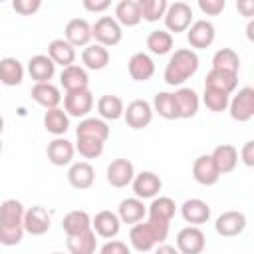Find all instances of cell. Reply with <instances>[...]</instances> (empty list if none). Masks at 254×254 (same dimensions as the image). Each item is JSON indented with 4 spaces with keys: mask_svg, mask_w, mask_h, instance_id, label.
Listing matches in <instances>:
<instances>
[{
    "mask_svg": "<svg viewBox=\"0 0 254 254\" xmlns=\"http://www.w3.org/2000/svg\"><path fill=\"white\" fill-rule=\"evenodd\" d=\"M228 101H230V95L220 91V89H214V87H204V93H202V103L206 105L208 111L212 113H220L224 109H228Z\"/></svg>",
    "mask_w": 254,
    "mask_h": 254,
    "instance_id": "42",
    "label": "cell"
},
{
    "mask_svg": "<svg viewBox=\"0 0 254 254\" xmlns=\"http://www.w3.org/2000/svg\"><path fill=\"white\" fill-rule=\"evenodd\" d=\"M216 169L220 175H226V173H232L238 165V149L230 143H222L218 147H214V151L210 153Z\"/></svg>",
    "mask_w": 254,
    "mask_h": 254,
    "instance_id": "26",
    "label": "cell"
},
{
    "mask_svg": "<svg viewBox=\"0 0 254 254\" xmlns=\"http://www.w3.org/2000/svg\"><path fill=\"white\" fill-rule=\"evenodd\" d=\"M24 238V226H2L0 224V244L16 246Z\"/></svg>",
    "mask_w": 254,
    "mask_h": 254,
    "instance_id": "45",
    "label": "cell"
},
{
    "mask_svg": "<svg viewBox=\"0 0 254 254\" xmlns=\"http://www.w3.org/2000/svg\"><path fill=\"white\" fill-rule=\"evenodd\" d=\"M123 111H125L123 99L117 95L105 93L97 99V113H99V119L103 121H117L123 117Z\"/></svg>",
    "mask_w": 254,
    "mask_h": 254,
    "instance_id": "30",
    "label": "cell"
},
{
    "mask_svg": "<svg viewBox=\"0 0 254 254\" xmlns=\"http://www.w3.org/2000/svg\"><path fill=\"white\" fill-rule=\"evenodd\" d=\"M212 69L238 73V69H240V56L232 48H220V50H216V54L212 56Z\"/></svg>",
    "mask_w": 254,
    "mask_h": 254,
    "instance_id": "40",
    "label": "cell"
},
{
    "mask_svg": "<svg viewBox=\"0 0 254 254\" xmlns=\"http://www.w3.org/2000/svg\"><path fill=\"white\" fill-rule=\"evenodd\" d=\"M131 187H133V192L137 198L145 200V198H155L159 194V190L163 189V181L157 173L153 171H143L139 175L133 177L131 181Z\"/></svg>",
    "mask_w": 254,
    "mask_h": 254,
    "instance_id": "11",
    "label": "cell"
},
{
    "mask_svg": "<svg viewBox=\"0 0 254 254\" xmlns=\"http://www.w3.org/2000/svg\"><path fill=\"white\" fill-rule=\"evenodd\" d=\"M119 228H121V220H119L117 212H113V210H99L91 218V230L95 232V236L111 240L119 234Z\"/></svg>",
    "mask_w": 254,
    "mask_h": 254,
    "instance_id": "19",
    "label": "cell"
},
{
    "mask_svg": "<svg viewBox=\"0 0 254 254\" xmlns=\"http://www.w3.org/2000/svg\"><path fill=\"white\" fill-rule=\"evenodd\" d=\"M175 101H177V111H179V119H192L198 113V93L192 87H179L175 93Z\"/></svg>",
    "mask_w": 254,
    "mask_h": 254,
    "instance_id": "22",
    "label": "cell"
},
{
    "mask_svg": "<svg viewBox=\"0 0 254 254\" xmlns=\"http://www.w3.org/2000/svg\"><path fill=\"white\" fill-rule=\"evenodd\" d=\"M127 71L135 81H149L155 75V62L149 54L137 52L127 62Z\"/></svg>",
    "mask_w": 254,
    "mask_h": 254,
    "instance_id": "21",
    "label": "cell"
},
{
    "mask_svg": "<svg viewBox=\"0 0 254 254\" xmlns=\"http://www.w3.org/2000/svg\"><path fill=\"white\" fill-rule=\"evenodd\" d=\"M192 179L202 187H212L218 183L220 173L210 155H198L192 161Z\"/></svg>",
    "mask_w": 254,
    "mask_h": 254,
    "instance_id": "14",
    "label": "cell"
},
{
    "mask_svg": "<svg viewBox=\"0 0 254 254\" xmlns=\"http://www.w3.org/2000/svg\"><path fill=\"white\" fill-rule=\"evenodd\" d=\"M177 212V204L171 196H155L147 208V216L153 222H163V224H171L173 216Z\"/></svg>",
    "mask_w": 254,
    "mask_h": 254,
    "instance_id": "25",
    "label": "cell"
},
{
    "mask_svg": "<svg viewBox=\"0 0 254 254\" xmlns=\"http://www.w3.org/2000/svg\"><path fill=\"white\" fill-rule=\"evenodd\" d=\"M50 224H52L50 222V212L44 206L36 204V206L26 208V212H24V232H28L32 236H42L50 230Z\"/></svg>",
    "mask_w": 254,
    "mask_h": 254,
    "instance_id": "16",
    "label": "cell"
},
{
    "mask_svg": "<svg viewBox=\"0 0 254 254\" xmlns=\"http://www.w3.org/2000/svg\"><path fill=\"white\" fill-rule=\"evenodd\" d=\"M0 153H2V141H0Z\"/></svg>",
    "mask_w": 254,
    "mask_h": 254,
    "instance_id": "56",
    "label": "cell"
},
{
    "mask_svg": "<svg viewBox=\"0 0 254 254\" xmlns=\"http://www.w3.org/2000/svg\"><path fill=\"white\" fill-rule=\"evenodd\" d=\"M216 30L214 24L208 20H192V24L187 30V40L190 44V50H204L214 42Z\"/></svg>",
    "mask_w": 254,
    "mask_h": 254,
    "instance_id": "7",
    "label": "cell"
},
{
    "mask_svg": "<svg viewBox=\"0 0 254 254\" xmlns=\"http://www.w3.org/2000/svg\"><path fill=\"white\" fill-rule=\"evenodd\" d=\"M67 250L69 254H95L97 250V236L89 228L81 234L67 236Z\"/></svg>",
    "mask_w": 254,
    "mask_h": 254,
    "instance_id": "39",
    "label": "cell"
},
{
    "mask_svg": "<svg viewBox=\"0 0 254 254\" xmlns=\"http://www.w3.org/2000/svg\"><path fill=\"white\" fill-rule=\"evenodd\" d=\"M12 8H14V12H18L22 16H32L42 8V2L40 0H14Z\"/></svg>",
    "mask_w": 254,
    "mask_h": 254,
    "instance_id": "46",
    "label": "cell"
},
{
    "mask_svg": "<svg viewBox=\"0 0 254 254\" xmlns=\"http://www.w3.org/2000/svg\"><path fill=\"white\" fill-rule=\"evenodd\" d=\"M113 18L117 20V24L121 28L123 26H127V28L137 26L143 20L141 18V10H139V2L137 0H121V2H117Z\"/></svg>",
    "mask_w": 254,
    "mask_h": 254,
    "instance_id": "32",
    "label": "cell"
},
{
    "mask_svg": "<svg viewBox=\"0 0 254 254\" xmlns=\"http://www.w3.org/2000/svg\"><path fill=\"white\" fill-rule=\"evenodd\" d=\"M0 81L8 87L20 85L24 81V65L16 58H2L0 60Z\"/></svg>",
    "mask_w": 254,
    "mask_h": 254,
    "instance_id": "35",
    "label": "cell"
},
{
    "mask_svg": "<svg viewBox=\"0 0 254 254\" xmlns=\"http://www.w3.org/2000/svg\"><path fill=\"white\" fill-rule=\"evenodd\" d=\"M103 145L101 141L97 139H89V137H77L75 141V151L83 157V159H97L101 153H103Z\"/></svg>",
    "mask_w": 254,
    "mask_h": 254,
    "instance_id": "44",
    "label": "cell"
},
{
    "mask_svg": "<svg viewBox=\"0 0 254 254\" xmlns=\"http://www.w3.org/2000/svg\"><path fill=\"white\" fill-rule=\"evenodd\" d=\"M139 2V10H141V18L147 22H157L165 16L169 2L167 0H137Z\"/></svg>",
    "mask_w": 254,
    "mask_h": 254,
    "instance_id": "43",
    "label": "cell"
},
{
    "mask_svg": "<svg viewBox=\"0 0 254 254\" xmlns=\"http://www.w3.org/2000/svg\"><path fill=\"white\" fill-rule=\"evenodd\" d=\"M81 62L87 69L99 71V69L107 67V64H109V50L99 44H89L81 52Z\"/></svg>",
    "mask_w": 254,
    "mask_h": 254,
    "instance_id": "34",
    "label": "cell"
},
{
    "mask_svg": "<svg viewBox=\"0 0 254 254\" xmlns=\"http://www.w3.org/2000/svg\"><path fill=\"white\" fill-rule=\"evenodd\" d=\"M173 44H175V38L173 34H169L167 30H153L149 36H147V48L151 54L155 56H165L173 50Z\"/></svg>",
    "mask_w": 254,
    "mask_h": 254,
    "instance_id": "41",
    "label": "cell"
},
{
    "mask_svg": "<svg viewBox=\"0 0 254 254\" xmlns=\"http://www.w3.org/2000/svg\"><path fill=\"white\" fill-rule=\"evenodd\" d=\"M67 183L77 190L91 189L93 183H95V169L87 161L71 163L69 169H67Z\"/></svg>",
    "mask_w": 254,
    "mask_h": 254,
    "instance_id": "20",
    "label": "cell"
},
{
    "mask_svg": "<svg viewBox=\"0 0 254 254\" xmlns=\"http://www.w3.org/2000/svg\"><path fill=\"white\" fill-rule=\"evenodd\" d=\"M64 40L69 42L73 48H85L91 42V24L85 18H71L65 24Z\"/></svg>",
    "mask_w": 254,
    "mask_h": 254,
    "instance_id": "17",
    "label": "cell"
},
{
    "mask_svg": "<svg viewBox=\"0 0 254 254\" xmlns=\"http://www.w3.org/2000/svg\"><path fill=\"white\" fill-rule=\"evenodd\" d=\"M99 254H131V250H129V246L125 244V242H121V240H107L101 248H99Z\"/></svg>",
    "mask_w": 254,
    "mask_h": 254,
    "instance_id": "48",
    "label": "cell"
},
{
    "mask_svg": "<svg viewBox=\"0 0 254 254\" xmlns=\"http://www.w3.org/2000/svg\"><path fill=\"white\" fill-rule=\"evenodd\" d=\"M206 246V236L198 226H185L177 234V250L179 254H202Z\"/></svg>",
    "mask_w": 254,
    "mask_h": 254,
    "instance_id": "6",
    "label": "cell"
},
{
    "mask_svg": "<svg viewBox=\"0 0 254 254\" xmlns=\"http://www.w3.org/2000/svg\"><path fill=\"white\" fill-rule=\"evenodd\" d=\"M165 20V28L169 34H179V32H187L189 26L192 24V8L187 2H173L167 6V12L163 16Z\"/></svg>",
    "mask_w": 254,
    "mask_h": 254,
    "instance_id": "4",
    "label": "cell"
},
{
    "mask_svg": "<svg viewBox=\"0 0 254 254\" xmlns=\"http://www.w3.org/2000/svg\"><path fill=\"white\" fill-rule=\"evenodd\" d=\"M145 214H147V206H145L143 200L137 198V196L123 198V200L119 202V206H117V216H119V220L125 222V224H131V226L137 224V222H141V220L145 218Z\"/></svg>",
    "mask_w": 254,
    "mask_h": 254,
    "instance_id": "27",
    "label": "cell"
},
{
    "mask_svg": "<svg viewBox=\"0 0 254 254\" xmlns=\"http://www.w3.org/2000/svg\"><path fill=\"white\" fill-rule=\"evenodd\" d=\"M44 127L48 133L62 137L67 129H69V117L62 107H54V109H46L44 113Z\"/></svg>",
    "mask_w": 254,
    "mask_h": 254,
    "instance_id": "38",
    "label": "cell"
},
{
    "mask_svg": "<svg viewBox=\"0 0 254 254\" xmlns=\"http://www.w3.org/2000/svg\"><path fill=\"white\" fill-rule=\"evenodd\" d=\"M240 159L246 167H254V141H246L244 147L240 149Z\"/></svg>",
    "mask_w": 254,
    "mask_h": 254,
    "instance_id": "49",
    "label": "cell"
},
{
    "mask_svg": "<svg viewBox=\"0 0 254 254\" xmlns=\"http://www.w3.org/2000/svg\"><path fill=\"white\" fill-rule=\"evenodd\" d=\"M236 8L242 12V16H246V18H250V16H254V0H238L236 2Z\"/></svg>",
    "mask_w": 254,
    "mask_h": 254,
    "instance_id": "51",
    "label": "cell"
},
{
    "mask_svg": "<svg viewBox=\"0 0 254 254\" xmlns=\"http://www.w3.org/2000/svg\"><path fill=\"white\" fill-rule=\"evenodd\" d=\"M24 204L16 198H6L0 204V224L2 226H24Z\"/></svg>",
    "mask_w": 254,
    "mask_h": 254,
    "instance_id": "33",
    "label": "cell"
},
{
    "mask_svg": "<svg viewBox=\"0 0 254 254\" xmlns=\"http://www.w3.org/2000/svg\"><path fill=\"white\" fill-rule=\"evenodd\" d=\"M2 131H4V117L0 115V133H2Z\"/></svg>",
    "mask_w": 254,
    "mask_h": 254,
    "instance_id": "54",
    "label": "cell"
},
{
    "mask_svg": "<svg viewBox=\"0 0 254 254\" xmlns=\"http://www.w3.org/2000/svg\"><path fill=\"white\" fill-rule=\"evenodd\" d=\"M30 95L44 109H54V107H60V103H62L60 87L54 85L52 81H48V83H34L32 89H30Z\"/></svg>",
    "mask_w": 254,
    "mask_h": 254,
    "instance_id": "23",
    "label": "cell"
},
{
    "mask_svg": "<svg viewBox=\"0 0 254 254\" xmlns=\"http://www.w3.org/2000/svg\"><path fill=\"white\" fill-rule=\"evenodd\" d=\"M181 216L189 226H200L210 218V206L202 198H187L181 204Z\"/></svg>",
    "mask_w": 254,
    "mask_h": 254,
    "instance_id": "18",
    "label": "cell"
},
{
    "mask_svg": "<svg viewBox=\"0 0 254 254\" xmlns=\"http://www.w3.org/2000/svg\"><path fill=\"white\" fill-rule=\"evenodd\" d=\"M48 58L56 64V65H62V67H67L75 62V48L65 42L64 38H56L48 44Z\"/></svg>",
    "mask_w": 254,
    "mask_h": 254,
    "instance_id": "28",
    "label": "cell"
},
{
    "mask_svg": "<svg viewBox=\"0 0 254 254\" xmlns=\"http://www.w3.org/2000/svg\"><path fill=\"white\" fill-rule=\"evenodd\" d=\"M62 228L67 236L81 234L91 228V216L85 210H69L62 220Z\"/></svg>",
    "mask_w": 254,
    "mask_h": 254,
    "instance_id": "36",
    "label": "cell"
},
{
    "mask_svg": "<svg viewBox=\"0 0 254 254\" xmlns=\"http://www.w3.org/2000/svg\"><path fill=\"white\" fill-rule=\"evenodd\" d=\"M198 8L206 16H218L226 8V2L224 0H198Z\"/></svg>",
    "mask_w": 254,
    "mask_h": 254,
    "instance_id": "47",
    "label": "cell"
},
{
    "mask_svg": "<svg viewBox=\"0 0 254 254\" xmlns=\"http://www.w3.org/2000/svg\"><path fill=\"white\" fill-rule=\"evenodd\" d=\"M228 113L234 121L246 123L254 117V89L250 85L240 87L228 101Z\"/></svg>",
    "mask_w": 254,
    "mask_h": 254,
    "instance_id": "5",
    "label": "cell"
},
{
    "mask_svg": "<svg viewBox=\"0 0 254 254\" xmlns=\"http://www.w3.org/2000/svg\"><path fill=\"white\" fill-rule=\"evenodd\" d=\"M46 155H48V161L52 165L65 167V165H71L73 155H75V147L65 137H54L46 147Z\"/></svg>",
    "mask_w": 254,
    "mask_h": 254,
    "instance_id": "12",
    "label": "cell"
},
{
    "mask_svg": "<svg viewBox=\"0 0 254 254\" xmlns=\"http://www.w3.org/2000/svg\"><path fill=\"white\" fill-rule=\"evenodd\" d=\"M153 113H159V117L173 121L179 119V111H177V101L175 95L171 91H157L153 97Z\"/></svg>",
    "mask_w": 254,
    "mask_h": 254,
    "instance_id": "37",
    "label": "cell"
},
{
    "mask_svg": "<svg viewBox=\"0 0 254 254\" xmlns=\"http://www.w3.org/2000/svg\"><path fill=\"white\" fill-rule=\"evenodd\" d=\"M135 177V167L129 159H113L107 165V183L115 189H123L131 185Z\"/></svg>",
    "mask_w": 254,
    "mask_h": 254,
    "instance_id": "15",
    "label": "cell"
},
{
    "mask_svg": "<svg viewBox=\"0 0 254 254\" xmlns=\"http://www.w3.org/2000/svg\"><path fill=\"white\" fill-rule=\"evenodd\" d=\"M246 36H248V40H254V22H252V20H250L248 26H246Z\"/></svg>",
    "mask_w": 254,
    "mask_h": 254,
    "instance_id": "53",
    "label": "cell"
},
{
    "mask_svg": "<svg viewBox=\"0 0 254 254\" xmlns=\"http://www.w3.org/2000/svg\"><path fill=\"white\" fill-rule=\"evenodd\" d=\"M111 6L109 0H83V8L87 12H105Z\"/></svg>",
    "mask_w": 254,
    "mask_h": 254,
    "instance_id": "50",
    "label": "cell"
},
{
    "mask_svg": "<svg viewBox=\"0 0 254 254\" xmlns=\"http://www.w3.org/2000/svg\"><path fill=\"white\" fill-rule=\"evenodd\" d=\"M91 38L95 40V44H99L103 48H111L121 42L123 30L113 16H101L91 26Z\"/></svg>",
    "mask_w": 254,
    "mask_h": 254,
    "instance_id": "3",
    "label": "cell"
},
{
    "mask_svg": "<svg viewBox=\"0 0 254 254\" xmlns=\"http://www.w3.org/2000/svg\"><path fill=\"white\" fill-rule=\"evenodd\" d=\"M153 250H155L153 254H179V250H177L175 246L165 244V242H163V244H159V246H157V248H153Z\"/></svg>",
    "mask_w": 254,
    "mask_h": 254,
    "instance_id": "52",
    "label": "cell"
},
{
    "mask_svg": "<svg viewBox=\"0 0 254 254\" xmlns=\"http://www.w3.org/2000/svg\"><path fill=\"white\" fill-rule=\"evenodd\" d=\"M198 71V56L194 50L190 48H179L171 54L165 71H163V79L167 85H183L189 77H192Z\"/></svg>",
    "mask_w": 254,
    "mask_h": 254,
    "instance_id": "1",
    "label": "cell"
},
{
    "mask_svg": "<svg viewBox=\"0 0 254 254\" xmlns=\"http://www.w3.org/2000/svg\"><path fill=\"white\" fill-rule=\"evenodd\" d=\"M244 228H246V216L240 210H226L214 222V230L222 238H234L242 234Z\"/></svg>",
    "mask_w": 254,
    "mask_h": 254,
    "instance_id": "9",
    "label": "cell"
},
{
    "mask_svg": "<svg viewBox=\"0 0 254 254\" xmlns=\"http://www.w3.org/2000/svg\"><path fill=\"white\" fill-rule=\"evenodd\" d=\"M52 254H64V252H52Z\"/></svg>",
    "mask_w": 254,
    "mask_h": 254,
    "instance_id": "55",
    "label": "cell"
},
{
    "mask_svg": "<svg viewBox=\"0 0 254 254\" xmlns=\"http://www.w3.org/2000/svg\"><path fill=\"white\" fill-rule=\"evenodd\" d=\"M169 236V224L153 222V220H141L131 226L129 230V242L137 252H149L163 244Z\"/></svg>",
    "mask_w": 254,
    "mask_h": 254,
    "instance_id": "2",
    "label": "cell"
},
{
    "mask_svg": "<svg viewBox=\"0 0 254 254\" xmlns=\"http://www.w3.org/2000/svg\"><path fill=\"white\" fill-rule=\"evenodd\" d=\"M123 119L131 129H143L153 121V107L145 99H133L123 111Z\"/></svg>",
    "mask_w": 254,
    "mask_h": 254,
    "instance_id": "8",
    "label": "cell"
},
{
    "mask_svg": "<svg viewBox=\"0 0 254 254\" xmlns=\"http://www.w3.org/2000/svg\"><path fill=\"white\" fill-rule=\"evenodd\" d=\"M60 85L65 89V93H71V91H83V89H89V75L85 71V67L77 65V64H71L67 67H62V73H60Z\"/></svg>",
    "mask_w": 254,
    "mask_h": 254,
    "instance_id": "13",
    "label": "cell"
},
{
    "mask_svg": "<svg viewBox=\"0 0 254 254\" xmlns=\"http://www.w3.org/2000/svg\"><path fill=\"white\" fill-rule=\"evenodd\" d=\"M28 73L36 83H48L56 73V64L48 58V54H36L28 62Z\"/></svg>",
    "mask_w": 254,
    "mask_h": 254,
    "instance_id": "24",
    "label": "cell"
},
{
    "mask_svg": "<svg viewBox=\"0 0 254 254\" xmlns=\"http://www.w3.org/2000/svg\"><path fill=\"white\" fill-rule=\"evenodd\" d=\"M204 87H214V89H220V91L232 95L234 89L238 87V73L220 71V69H210V71L206 73Z\"/></svg>",
    "mask_w": 254,
    "mask_h": 254,
    "instance_id": "31",
    "label": "cell"
},
{
    "mask_svg": "<svg viewBox=\"0 0 254 254\" xmlns=\"http://www.w3.org/2000/svg\"><path fill=\"white\" fill-rule=\"evenodd\" d=\"M93 109V93L89 89L83 91H71L64 95V111L67 117H87V113Z\"/></svg>",
    "mask_w": 254,
    "mask_h": 254,
    "instance_id": "10",
    "label": "cell"
},
{
    "mask_svg": "<svg viewBox=\"0 0 254 254\" xmlns=\"http://www.w3.org/2000/svg\"><path fill=\"white\" fill-rule=\"evenodd\" d=\"M75 137H89L105 143L109 139V125L99 117H85L75 129Z\"/></svg>",
    "mask_w": 254,
    "mask_h": 254,
    "instance_id": "29",
    "label": "cell"
}]
</instances>
